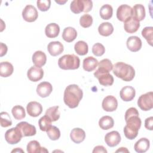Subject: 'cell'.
<instances>
[{"label":"cell","instance_id":"1","mask_svg":"<svg viewBox=\"0 0 153 153\" xmlns=\"http://www.w3.org/2000/svg\"><path fill=\"white\" fill-rule=\"evenodd\" d=\"M83 96L82 90L76 84H70L64 91L63 100L70 108H76Z\"/></svg>","mask_w":153,"mask_h":153},{"label":"cell","instance_id":"2","mask_svg":"<svg viewBox=\"0 0 153 153\" xmlns=\"http://www.w3.org/2000/svg\"><path fill=\"white\" fill-rule=\"evenodd\" d=\"M112 71L117 77L124 81H131L135 76V71L133 66L122 62L115 63Z\"/></svg>","mask_w":153,"mask_h":153},{"label":"cell","instance_id":"3","mask_svg":"<svg viewBox=\"0 0 153 153\" xmlns=\"http://www.w3.org/2000/svg\"><path fill=\"white\" fill-rule=\"evenodd\" d=\"M126 125L124 127V133L126 138L130 140L135 139L140 128L142 121L139 115H134L125 119Z\"/></svg>","mask_w":153,"mask_h":153},{"label":"cell","instance_id":"4","mask_svg":"<svg viewBox=\"0 0 153 153\" xmlns=\"http://www.w3.org/2000/svg\"><path fill=\"white\" fill-rule=\"evenodd\" d=\"M79 58L74 54H65L58 60V66L63 70H74L79 67Z\"/></svg>","mask_w":153,"mask_h":153},{"label":"cell","instance_id":"5","mask_svg":"<svg viewBox=\"0 0 153 153\" xmlns=\"http://www.w3.org/2000/svg\"><path fill=\"white\" fill-rule=\"evenodd\" d=\"M92 7L93 2L90 0H74L70 5L71 11L75 14H79L81 12L88 13L91 11Z\"/></svg>","mask_w":153,"mask_h":153},{"label":"cell","instance_id":"6","mask_svg":"<svg viewBox=\"0 0 153 153\" xmlns=\"http://www.w3.org/2000/svg\"><path fill=\"white\" fill-rule=\"evenodd\" d=\"M137 105L141 110L148 111L153 108V93L147 92L142 94L137 100Z\"/></svg>","mask_w":153,"mask_h":153},{"label":"cell","instance_id":"7","mask_svg":"<svg viewBox=\"0 0 153 153\" xmlns=\"http://www.w3.org/2000/svg\"><path fill=\"white\" fill-rule=\"evenodd\" d=\"M94 75L98 79L99 84L103 86L112 85L114 83V78L109 72L97 69L94 72Z\"/></svg>","mask_w":153,"mask_h":153},{"label":"cell","instance_id":"8","mask_svg":"<svg viewBox=\"0 0 153 153\" xmlns=\"http://www.w3.org/2000/svg\"><path fill=\"white\" fill-rule=\"evenodd\" d=\"M22 137L23 135L20 130L17 127L8 129L5 133V140L11 145L19 143L21 140Z\"/></svg>","mask_w":153,"mask_h":153},{"label":"cell","instance_id":"9","mask_svg":"<svg viewBox=\"0 0 153 153\" xmlns=\"http://www.w3.org/2000/svg\"><path fill=\"white\" fill-rule=\"evenodd\" d=\"M22 17L27 22H35L38 17L37 10L32 5H27L23 10Z\"/></svg>","mask_w":153,"mask_h":153},{"label":"cell","instance_id":"10","mask_svg":"<svg viewBox=\"0 0 153 153\" xmlns=\"http://www.w3.org/2000/svg\"><path fill=\"white\" fill-rule=\"evenodd\" d=\"M132 16V8L127 4L121 5L117 10V17L121 22L126 21Z\"/></svg>","mask_w":153,"mask_h":153},{"label":"cell","instance_id":"11","mask_svg":"<svg viewBox=\"0 0 153 153\" xmlns=\"http://www.w3.org/2000/svg\"><path fill=\"white\" fill-rule=\"evenodd\" d=\"M16 127L20 130L23 137L32 136L35 135L36 133L35 127L26 121H22L18 123Z\"/></svg>","mask_w":153,"mask_h":153},{"label":"cell","instance_id":"12","mask_svg":"<svg viewBox=\"0 0 153 153\" xmlns=\"http://www.w3.org/2000/svg\"><path fill=\"white\" fill-rule=\"evenodd\" d=\"M102 108L107 112H113L118 107V102L117 99L113 96H107L105 97L102 103Z\"/></svg>","mask_w":153,"mask_h":153},{"label":"cell","instance_id":"13","mask_svg":"<svg viewBox=\"0 0 153 153\" xmlns=\"http://www.w3.org/2000/svg\"><path fill=\"white\" fill-rule=\"evenodd\" d=\"M140 27V23L138 20L133 16L128 18L124 22V28L126 32L133 33L137 31Z\"/></svg>","mask_w":153,"mask_h":153},{"label":"cell","instance_id":"14","mask_svg":"<svg viewBox=\"0 0 153 153\" xmlns=\"http://www.w3.org/2000/svg\"><path fill=\"white\" fill-rule=\"evenodd\" d=\"M44 75V71L41 68L36 66L30 67L27 72V76L29 80L36 82L41 80Z\"/></svg>","mask_w":153,"mask_h":153},{"label":"cell","instance_id":"15","mask_svg":"<svg viewBox=\"0 0 153 153\" xmlns=\"http://www.w3.org/2000/svg\"><path fill=\"white\" fill-rule=\"evenodd\" d=\"M105 141L108 146L114 147L121 141L120 134L117 131H112L108 133L105 136Z\"/></svg>","mask_w":153,"mask_h":153},{"label":"cell","instance_id":"16","mask_svg":"<svg viewBox=\"0 0 153 153\" xmlns=\"http://www.w3.org/2000/svg\"><path fill=\"white\" fill-rule=\"evenodd\" d=\"M27 114L32 117L39 116L42 112V106L41 103L36 101L30 102L26 106Z\"/></svg>","mask_w":153,"mask_h":153},{"label":"cell","instance_id":"17","mask_svg":"<svg viewBox=\"0 0 153 153\" xmlns=\"http://www.w3.org/2000/svg\"><path fill=\"white\" fill-rule=\"evenodd\" d=\"M53 91L52 85L47 81L39 83L36 88V93L41 97H47Z\"/></svg>","mask_w":153,"mask_h":153},{"label":"cell","instance_id":"18","mask_svg":"<svg viewBox=\"0 0 153 153\" xmlns=\"http://www.w3.org/2000/svg\"><path fill=\"white\" fill-rule=\"evenodd\" d=\"M128 49L132 52H137L142 47V41L137 36H131L128 38L126 42Z\"/></svg>","mask_w":153,"mask_h":153},{"label":"cell","instance_id":"19","mask_svg":"<svg viewBox=\"0 0 153 153\" xmlns=\"http://www.w3.org/2000/svg\"><path fill=\"white\" fill-rule=\"evenodd\" d=\"M136 91L134 88L129 85L124 86L121 88L120 92L121 99L125 102H129L132 100L135 97Z\"/></svg>","mask_w":153,"mask_h":153},{"label":"cell","instance_id":"20","mask_svg":"<svg viewBox=\"0 0 153 153\" xmlns=\"http://www.w3.org/2000/svg\"><path fill=\"white\" fill-rule=\"evenodd\" d=\"M47 50L51 56H57L63 51L64 47L59 41H51L48 44Z\"/></svg>","mask_w":153,"mask_h":153},{"label":"cell","instance_id":"21","mask_svg":"<svg viewBox=\"0 0 153 153\" xmlns=\"http://www.w3.org/2000/svg\"><path fill=\"white\" fill-rule=\"evenodd\" d=\"M70 137L74 143H79L84 140L85 138V133L82 128H74L71 131Z\"/></svg>","mask_w":153,"mask_h":153},{"label":"cell","instance_id":"22","mask_svg":"<svg viewBox=\"0 0 153 153\" xmlns=\"http://www.w3.org/2000/svg\"><path fill=\"white\" fill-rule=\"evenodd\" d=\"M150 142L148 139L142 137L139 139L134 144V149L136 152L139 153H143L146 152L149 148Z\"/></svg>","mask_w":153,"mask_h":153},{"label":"cell","instance_id":"23","mask_svg":"<svg viewBox=\"0 0 153 153\" xmlns=\"http://www.w3.org/2000/svg\"><path fill=\"white\" fill-rule=\"evenodd\" d=\"M32 62L35 66L37 67H42L47 62V56L42 51H36L32 55Z\"/></svg>","mask_w":153,"mask_h":153},{"label":"cell","instance_id":"24","mask_svg":"<svg viewBox=\"0 0 153 153\" xmlns=\"http://www.w3.org/2000/svg\"><path fill=\"white\" fill-rule=\"evenodd\" d=\"M98 63L99 62L96 58L92 56H88L84 59L82 67L85 71L91 72L96 69Z\"/></svg>","mask_w":153,"mask_h":153},{"label":"cell","instance_id":"25","mask_svg":"<svg viewBox=\"0 0 153 153\" xmlns=\"http://www.w3.org/2000/svg\"><path fill=\"white\" fill-rule=\"evenodd\" d=\"M60 32L59 26L55 23H51L47 25L45 29V35L50 38L57 37Z\"/></svg>","mask_w":153,"mask_h":153},{"label":"cell","instance_id":"26","mask_svg":"<svg viewBox=\"0 0 153 153\" xmlns=\"http://www.w3.org/2000/svg\"><path fill=\"white\" fill-rule=\"evenodd\" d=\"M27 152L29 153L48 152V150L44 147H41L37 140H31L27 145Z\"/></svg>","mask_w":153,"mask_h":153},{"label":"cell","instance_id":"27","mask_svg":"<svg viewBox=\"0 0 153 153\" xmlns=\"http://www.w3.org/2000/svg\"><path fill=\"white\" fill-rule=\"evenodd\" d=\"M145 9L142 4H136L132 8V16L139 21L143 20L145 17Z\"/></svg>","mask_w":153,"mask_h":153},{"label":"cell","instance_id":"28","mask_svg":"<svg viewBox=\"0 0 153 153\" xmlns=\"http://www.w3.org/2000/svg\"><path fill=\"white\" fill-rule=\"evenodd\" d=\"M77 36V32L75 28L72 27H65L62 33V38L68 42H71Z\"/></svg>","mask_w":153,"mask_h":153},{"label":"cell","instance_id":"29","mask_svg":"<svg viewBox=\"0 0 153 153\" xmlns=\"http://www.w3.org/2000/svg\"><path fill=\"white\" fill-rule=\"evenodd\" d=\"M14 71L13 65L8 62H2L0 63V75L2 77L10 76Z\"/></svg>","mask_w":153,"mask_h":153},{"label":"cell","instance_id":"30","mask_svg":"<svg viewBox=\"0 0 153 153\" xmlns=\"http://www.w3.org/2000/svg\"><path fill=\"white\" fill-rule=\"evenodd\" d=\"M98 31L102 36H108L113 33L114 27L111 23L103 22L99 25Z\"/></svg>","mask_w":153,"mask_h":153},{"label":"cell","instance_id":"31","mask_svg":"<svg viewBox=\"0 0 153 153\" xmlns=\"http://www.w3.org/2000/svg\"><path fill=\"white\" fill-rule=\"evenodd\" d=\"M114 121L108 115L102 117L99 121V126L102 130H109L114 127Z\"/></svg>","mask_w":153,"mask_h":153},{"label":"cell","instance_id":"32","mask_svg":"<svg viewBox=\"0 0 153 153\" xmlns=\"http://www.w3.org/2000/svg\"><path fill=\"white\" fill-rule=\"evenodd\" d=\"M99 14L102 19L109 20L112 16L113 8L111 5L105 4L101 7Z\"/></svg>","mask_w":153,"mask_h":153},{"label":"cell","instance_id":"33","mask_svg":"<svg viewBox=\"0 0 153 153\" xmlns=\"http://www.w3.org/2000/svg\"><path fill=\"white\" fill-rule=\"evenodd\" d=\"M75 52L80 56H84L87 54L88 47L87 44L84 41H79L74 45Z\"/></svg>","mask_w":153,"mask_h":153},{"label":"cell","instance_id":"34","mask_svg":"<svg viewBox=\"0 0 153 153\" xmlns=\"http://www.w3.org/2000/svg\"><path fill=\"white\" fill-rule=\"evenodd\" d=\"M45 115L48 116L52 121H57L60 118L59 106H54L49 108L47 109L45 112Z\"/></svg>","mask_w":153,"mask_h":153},{"label":"cell","instance_id":"35","mask_svg":"<svg viewBox=\"0 0 153 153\" xmlns=\"http://www.w3.org/2000/svg\"><path fill=\"white\" fill-rule=\"evenodd\" d=\"M11 112L14 118L17 120H22L26 116L25 110L24 108L20 105L14 106L11 109Z\"/></svg>","mask_w":153,"mask_h":153},{"label":"cell","instance_id":"36","mask_svg":"<svg viewBox=\"0 0 153 153\" xmlns=\"http://www.w3.org/2000/svg\"><path fill=\"white\" fill-rule=\"evenodd\" d=\"M51 120L46 115L42 117L38 121L39 128L41 131H47V130L51 126Z\"/></svg>","mask_w":153,"mask_h":153},{"label":"cell","instance_id":"37","mask_svg":"<svg viewBox=\"0 0 153 153\" xmlns=\"http://www.w3.org/2000/svg\"><path fill=\"white\" fill-rule=\"evenodd\" d=\"M153 27L152 26L145 27L142 30V36L146 40L147 42L150 45H152L153 39Z\"/></svg>","mask_w":153,"mask_h":153},{"label":"cell","instance_id":"38","mask_svg":"<svg viewBox=\"0 0 153 153\" xmlns=\"http://www.w3.org/2000/svg\"><path fill=\"white\" fill-rule=\"evenodd\" d=\"M47 134L49 139L52 140H58L60 137V130L54 126H51L47 130Z\"/></svg>","mask_w":153,"mask_h":153},{"label":"cell","instance_id":"39","mask_svg":"<svg viewBox=\"0 0 153 153\" xmlns=\"http://www.w3.org/2000/svg\"><path fill=\"white\" fill-rule=\"evenodd\" d=\"M1 126L2 127H8L12 125L11 118L7 112H1L0 114Z\"/></svg>","mask_w":153,"mask_h":153},{"label":"cell","instance_id":"40","mask_svg":"<svg viewBox=\"0 0 153 153\" xmlns=\"http://www.w3.org/2000/svg\"><path fill=\"white\" fill-rule=\"evenodd\" d=\"M93 23V17L88 14H85L82 15L79 19L80 25L84 28L89 27L91 26Z\"/></svg>","mask_w":153,"mask_h":153},{"label":"cell","instance_id":"41","mask_svg":"<svg viewBox=\"0 0 153 153\" xmlns=\"http://www.w3.org/2000/svg\"><path fill=\"white\" fill-rule=\"evenodd\" d=\"M113 65L110 60L108 59H104L102 60L99 63H98V69L110 72L111 70H112Z\"/></svg>","mask_w":153,"mask_h":153},{"label":"cell","instance_id":"42","mask_svg":"<svg viewBox=\"0 0 153 153\" xmlns=\"http://www.w3.org/2000/svg\"><path fill=\"white\" fill-rule=\"evenodd\" d=\"M105 52V47L100 43H96L92 47V53L96 56H101Z\"/></svg>","mask_w":153,"mask_h":153},{"label":"cell","instance_id":"43","mask_svg":"<svg viewBox=\"0 0 153 153\" xmlns=\"http://www.w3.org/2000/svg\"><path fill=\"white\" fill-rule=\"evenodd\" d=\"M38 9L41 11H47L51 6V1L50 0H38L36 2Z\"/></svg>","mask_w":153,"mask_h":153},{"label":"cell","instance_id":"44","mask_svg":"<svg viewBox=\"0 0 153 153\" xmlns=\"http://www.w3.org/2000/svg\"><path fill=\"white\" fill-rule=\"evenodd\" d=\"M153 126V117H150L146 118L145 121V127L146 129L152 130Z\"/></svg>","mask_w":153,"mask_h":153},{"label":"cell","instance_id":"45","mask_svg":"<svg viewBox=\"0 0 153 153\" xmlns=\"http://www.w3.org/2000/svg\"><path fill=\"white\" fill-rule=\"evenodd\" d=\"M93 152H103V153H107V150L105 149V148L102 145H98L94 148L93 150Z\"/></svg>","mask_w":153,"mask_h":153},{"label":"cell","instance_id":"46","mask_svg":"<svg viewBox=\"0 0 153 153\" xmlns=\"http://www.w3.org/2000/svg\"><path fill=\"white\" fill-rule=\"evenodd\" d=\"M0 48H1V54H0V56L1 57H2L3 56L5 55L7 52V46L4 44V43L2 42H1L0 43Z\"/></svg>","mask_w":153,"mask_h":153},{"label":"cell","instance_id":"47","mask_svg":"<svg viewBox=\"0 0 153 153\" xmlns=\"http://www.w3.org/2000/svg\"><path fill=\"white\" fill-rule=\"evenodd\" d=\"M115 152H129V151L126 148L121 147L118 149H117Z\"/></svg>","mask_w":153,"mask_h":153},{"label":"cell","instance_id":"48","mask_svg":"<svg viewBox=\"0 0 153 153\" xmlns=\"http://www.w3.org/2000/svg\"><path fill=\"white\" fill-rule=\"evenodd\" d=\"M24 152V151L22 149H20V148H16V149H13L12 151H11V152Z\"/></svg>","mask_w":153,"mask_h":153},{"label":"cell","instance_id":"49","mask_svg":"<svg viewBox=\"0 0 153 153\" xmlns=\"http://www.w3.org/2000/svg\"><path fill=\"white\" fill-rule=\"evenodd\" d=\"M55 2H57V4H60V5H62V4H65V2H67V1L66 0H65V1H55Z\"/></svg>","mask_w":153,"mask_h":153}]
</instances>
